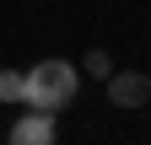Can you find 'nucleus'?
Instances as JSON below:
<instances>
[{
	"mask_svg": "<svg viewBox=\"0 0 151 145\" xmlns=\"http://www.w3.org/2000/svg\"><path fill=\"white\" fill-rule=\"evenodd\" d=\"M76 86H81V75H76L70 59H43V65L27 70V92H22V102H27V107H49V113H60V107L76 97Z\"/></svg>",
	"mask_w": 151,
	"mask_h": 145,
	"instance_id": "f257e3e1",
	"label": "nucleus"
},
{
	"mask_svg": "<svg viewBox=\"0 0 151 145\" xmlns=\"http://www.w3.org/2000/svg\"><path fill=\"white\" fill-rule=\"evenodd\" d=\"M108 102L113 107H146L151 102V75L146 70H113L108 75Z\"/></svg>",
	"mask_w": 151,
	"mask_h": 145,
	"instance_id": "f03ea898",
	"label": "nucleus"
},
{
	"mask_svg": "<svg viewBox=\"0 0 151 145\" xmlns=\"http://www.w3.org/2000/svg\"><path fill=\"white\" fill-rule=\"evenodd\" d=\"M54 140V113L49 107H32L27 118L11 124V145H49Z\"/></svg>",
	"mask_w": 151,
	"mask_h": 145,
	"instance_id": "7ed1b4c3",
	"label": "nucleus"
},
{
	"mask_svg": "<svg viewBox=\"0 0 151 145\" xmlns=\"http://www.w3.org/2000/svg\"><path fill=\"white\" fill-rule=\"evenodd\" d=\"M22 92H27L22 70H0V102H22Z\"/></svg>",
	"mask_w": 151,
	"mask_h": 145,
	"instance_id": "20e7f679",
	"label": "nucleus"
},
{
	"mask_svg": "<svg viewBox=\"0 0 151 145\" xmlns=\"http://www.w3.org/2000/svg\"><path fill=\"white\" fill-rule=\"evenodd\" d=\"M81 70H86V75H103V81H108V75H113V59H108L103 48H92L86 59H81Z\"/></svg>",
	"mask_w": 151,
	"mask_h": 145,
	"instance_id": "39448f33",
	"label": "nucleus"
}]
</instances>
